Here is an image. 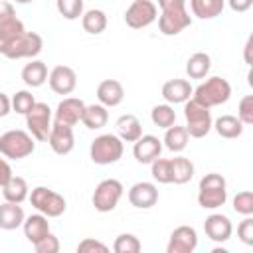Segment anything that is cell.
I'll return each instance as SVG.
<instances>
[{
	"label": "cell",
	"instance_id": "bcb514c9",
	"mask_svg": "<svg viewBox=\"0 0 253 253\" xmlns=\"http://www.w3.org/2000/svg\"><path fill=\"white\" fill-rule=\"evenodd\" d=\"M10 178H12V168H10V164H8L6 158H0V188H2Z\"/></svg>",
	"mask_w": 253,
	"mask_h": 253
},
{
	"label": "cell",
	"instance_id": "5b68a950",
	"mask_svg": "<svg viewBox=\"0 0 253 253\" xmlns=\"http://www.w3.org/2000/svg\"><path fill=\"white\" fill-rule=\"evenodd\" d=\"M184 117H186V130L192 138H204L211 130V113L208 107L200 105L192 97L184 103Z\"/></svg>",
	"mask_w": 253,
	"mask_h": 253
},
{
	"label": "cell",
	"instance_id": "484cf974",
	"mask_svg": "<svg viewBox=\"0 0 253 253\" xmlns=\"http://www.w3.org/2000/svg\"><path fill=\"white\" fill-rule=\"evenodd\" d=\"M2 196L6 202H12V204H22L28 196H30V188H28V182L22 178V176H14L2 186Z\"/></svg>",
	"mask_w": 253,
	"mask_h": 253
},
{
	"label": "cell",
	"instance_id": "d590c367",
	"mask_svg": "<svg viewBox=\"0 0 253 253\" xmlns=\"http://www.w3.org/2000/svg\"><path fill=\"white\" fill-rule=\"evenodd\" d=\"M140 241L136 235L132 233H121L117 235L115 243H113V251L115 253H138L140 251Z\"/></svg>",
	"mask_w": 253,
	"mask_h": 253
},
{
	"label": "cell",
	"instance_id": "7c38bea8",
	"mask_svg": "<svg viewBox=\"0 0 253 253\" xmlns=\"http://www.w3.org/2000/svg\"><path fill=\"white\" fill-rule=\"evenodd\" d=\"M49 89L57 95H71L77 87V73L69 65H55L47 75Z\"/></svg>",
	"mask_w": 253,
	"mask_h": 253
},
{
	"label": "cell",
	"instance_id": "ee69618b",
	"mask_svg": "<svg viewBox=\"0 0 253 253\" xmlns=\"http://www.w3.org/2000/svg\"><path fill=\"white\" fill-rule=\"evenodd\" d=\"M12 18H16V12H14V6H12V2L0 0V24L8 22V20H12Z\"/></svg>",
	"mask_w": 253,
	"mask_h": 253
},
{
	"label": "cell",
	"instance_id": "e575fe53",
	"mask_svg": "<svg viewBox=\"0 0 253 253\" xmlns=\"http://www.w3.org/2000/svg\"><path fill=\"white\" fill-rule=\"evenodd\" d=\"M150 174L158 184H172V168L170 158H156L150 162Z\"/></svg>",
	"mask_w": 253,
	"mask_h": 253
},
{
	"label": "cell",
	"instance_id": "d4e9b609",
	"mask_svg": "<svg viewBox=\"0 0 253 253\" xmlns=\"http://www.w3.org/2000/svg\"><path fill=\"white\" fill-rule=\"evenodd\" d=\"M243 123L235 117V115H221L211 123V128H215V132L221 138H237L243 134Z\"/></svg>",
	"mask_w": 253,
	"mask_h": 253
},
{
	"label": "cell",
	"instance_id": "7dc6e473",
	"mask_svg": "<svg viewBox=\"0 0 253 253\" xmlns=\"http://www.w3.org/2000/svg\"><path fill=\"white\" fill-rule=\"evenodd\" d=\"M10 111H12V101H10V97L0 91V119L6 117V115H10Z\"/></svg>",
	"mask_w": 253,
	"mask_h": 253
},
{
	"label": "cell",
	"instance_id": "b9f144b4",
	"mask_svg": "<svg viewBox=\"0 0 253 253\" xmlns=\"http://www.w3.org/2000/svg\"><path fill=\"white\" fill-rule=\"evenodd\" d=\"M77 251H79V253H107V251H109V247H107L103 241H99V239L85 237L83 241H79Z\"/></svg>",
	"mask_w": 253,
	"mask_h": 253
},
{
	"label": "cell",
	"instance_id": "c3c4849f",
	"mask_svg": "<svg viewBox=\"0 0 253 253\" xmlns=\"http://www.w3.org/2000/svg\"><path fill=\"white\" fill-rule=\"evenodd\" d=\"M160 10H170V8H182L186 6V0H158Z\"/></svg>",
	"mask_w": 253,
	"mask_h": 253
},
{
	"label": "cell",
	"instance_id": "30bf717a",
	"mask_svg": "<svg viewBox=\"0 0 253 253\" xmlns=\"http://www.w3.org/2000/svg\"><path fill=\"white\" fill-rule=\"evenodd\" d=\"M156 18H158V8L152 0H134L125 12V22L132 30L148 28Z\"/></svg>",
	"mask_w": 253,
	"mask_h": 253
},
{
	"label": "cell",
	"instance_id": "d6986e66",
	"mask_svg": "<svg viewBox=\"0 0 253 253\" xmlns=\"http://www.w3.org/2000/svg\"><path fill=\"white\" fill-rule=\"evenodd\" d=\"M97 99L101 105H105L107 109L109 107H117L123 103L125 99V89H123V83L117 81V79H105L97 85Z\"/></svg>",
	"mask_w": 253,
	"mask_h": 253
},
{
	"label": "cell",
	"instance_id": "603a6c76",
	"mask_svg": "<svg viewBox=\"0 0 253 253\" xmlns=\"http://www.w3.org/2000/svg\"><path fill=\"white\" fill-rule=\"evenodd\" d=\"M24 219H26V215H24V210L20 204H12V202L0 204V229H6V231L18 229V227H22Z\"/></svg>",
	"mask_w": 253,
	"mask_h": 253
},
{
	"label": "cell",
	"instance_id": "2e32d148",
	"mask_svg": "<svg viewBox=\"0 0 253 253\" xmlns=\"http://www.w3.org/2000/svg\"><path fill=\"white\" fill-rule=\"evenodd\" d=\"M160 152H162V140L154 134H142L132 144V154L140 164H150L160 156Z\"/></svg>",
	"mask_w": 253,
	"mask_h": 253
},
{
	"label": "cell",
	"instance_id": "8992f818",
	"mask_svg": "<svg viewBox=\"0 0 253 253\" xmlns=\"http://www.w3.org/2000/svg\"><path fill=\"white\" fill-rule=\"evenodd\" d=\"M28 198H30V204L45 217H59L67 208L65 198L45 186H36Z\"/></svg>",
	"mask_w": 253,
	"mask_h": 253
},
{
	"label": "cell",
	"instance_id": "4316f807",
	"mask_svg": "<svg viewBox=\"0 0 253 253\" xmlns=\"http://www.w3.org/2000/svg\"><path fill=\"white\" fill-rule=\"evenodd\" d=\"M109 121V111L105 105L101 103H93V105H85L83 109V117H81V123L91 128V130H97V128H103Z\"/></svg>",
	"mask_w": 253,
	"mask_h": 253
},
{
	"label": "cell",
	"instance_id": "8fae6325",
	"mask_svg": "<svg viewBox=\"0 0 253 253\" xmlns=\"http://www.w3.org/2000/svg\"><path fill=\"white\" fill-rule=\"evenodd\" d=\"M190 24H192V16L186 10V6L162 10L160 16H158V30L164 36H178L180 32L190 28Z\"/></svg>",
	"mask_w": 253,
	"mask_h": 253
},
{
	"label": "cell",
	"instance_id": "836d02e7",
	"mask_svg": "<svg viewBox=\"0 0 253 253\" xmlns=\"http://www.w3.org/2000/svg\"><path fill=\"white\" fill-rule=\"evenodd\" d=\"M150 121L154 123V126L166 130L168 126H172V125L176 123V111H174V107H172L170 103L156 105V107H152V111H150Z\"/></svg>",
	"mask_w": 253,
	"mask_h": 253
},
{
	"label": "cell",
	"instance_id": "7a4b0ae2",
	"mask_svg": "<svg viewBox=\"0 0 253 253\" xmlns=\"http://www.w3.org/2000/svg\"><path fill=\"white\" fill-rule=\"evenodd\" d=\"M229 97H231V85H229V81L223 79V77H217V75L206 79L204 83H200L192 91V99L198 101L200 105L208 107V109L227 103Z\"/></svg>",
	"mask_w": 253,
	"mask_h": 253
},
{
	"label": "cell",
	"instance_id": "3957f363",
	"mask_svg": "<svg viewBox=\"0 0 253 253\" xmlns=\"http://www.w3.org/2000/svg\"><path fill=\"white\" fill-rule=\"evenodd\" d=\"M123 152H125V142L119 138V134H113V132L99 134L89 146L91 160L101 166L119 162L123 158Z\"/></svg>",
	"mask_w": 253,
	"mask_h": 253
},
{
	"label": "cell",
	"instance_id": "277c9868",
	"mask_svg": "<svg viewBox=\"0 0 253 253\" xmlns=\"http://www.w3.org/2000/svg\"><path fill=\"white\" fill-rule=\"evenodd\" d=\"M36 150V138L20 128L6 130L0 136V154L10 160H22Z\"/></svg>",
	"mask_w": 253,
	"mask_h": 253
},
{
	"label": "cell",
	"instance_id": "4dcf8cb0",
	"mask_svg": "<svg viewBox=\"0 0 253 253\" xmlns=\"http://www.w3.org/2000/svg\"><path fill=\"white\" fill-rule=\"evenodd\" d=\"M188 140H190V134L186 130V126H180V125H172L166 128V134H164V146L172 152H182L186 146H188Z\"/></svg>",
	"mask_w": 253,
	"mask_h": 253
},
{
	"label": "cell",
	"instance_id": "f907efd6",
	"mask_svg": "<svg viewBox=\"0 0 253 253\" xmlns=\"http://www.w3.org/2000/svg\"><path fill=\"white\" fill-rule=\"evenodd\" d=\"M14 2H16V4H30L32 0H14Z\"/></svg>",
	"mask_w": 253,
	"mask_h": 253
},
{
	"label": "cell",
	"instance_id": "681fc988",
	"mask_svg": "<svg viewBox=\"0 0 253 253\" xmlns=\"http://www.w3.org/2000/svg\"><path fill=\"white\" fill-rule=\"evenodd\" d=\"M251 47H253V36L247 38V43H245V63L251 65L253 59H251Z\"/></svg>",
	"mask_w": 253,
	"mask_h": 253
},
{
	"label": "cell",
	"instance_id": "5bb4252c",
	"mask_svg": "<svg viewBox=\"0 0 253 253\" xmlns=\"http://www.w3.org/2000/svg\"><path fill=\"white\" fill-rule=\"evenodd\" d=\"M198 247V233L192 225H178L168 239V253H192Z\"/></svg>",
	"mask_w": 253,
	"mask_h": 253
},
{
	"label": "cell",
	"instance_id": "ffe728a7",
	"mask_svg": "<svg viewBox=\"0 0 253 253\" xmlns=\"http://www.w3.org/2000/svg\"><path fill=\"white\" fill-rule=\"evenodd\" d=\"M194 87L190 85V81L186 79H168L162 85V97L166 99V103L170 105H178V103H186L192 97Z\"/></svg>",
	"mask_w": 253,
	"mask_h": 253
},
{
	"label": "cell",
	"instance_id": "60d3db41",
	"mask_svg": "<svg viewBox=\"0 0 253 253\" xmlns=\"http://www.w3.org/2000/svg\"><path fill=\"white\" fill-rule=\"evenodd\" d=\"M34 249L38 253H57L59 251V239L49 231L45 237H42L38 243H34Z\"/></svg>",
	"mask_w": 253,
	"mask_h": 253
},
{
	"label": "cell",
	"instance_id": "8d00e7d4",
	"mask_svg": "<svg viewBox=\"0 0 253 253\" xmlns=\"http://www.w3.org/2000/svg\"><path fill=\"white\" fill-rule=\"evenodd\" d=\"M55 6L65 20H77L83 16V0H55Z\"/></svg>",
	"mask_w": 253,
	"mask_h": 253
},
{
	"label": "cell",
	"instance_id": "f1b7e54d",
	"mask_svg": "<svg viewBox=\"0 0 253 253\" xmlns=\"http://www.w3.org/2000/svg\"><path fill=\"white\" fill-rule=\"evenodd\" d=\"M210 67H211V57L206 51H196L186 61V73L190 79H204L210 73Z\"/></svg>",
	"mask_w": 253,
	"mask_h": 253
},
{
	"label": "cell",
	"instance_id": "9a60e30c",
	"mask_svg": "<svg viewBox=\"0 0 253 253\" xmlns=\"http://www.w3.org/2000/svg\"><path fill=\"white\" fill-rule=\"evenodd\" d=\"M47 142L51 146V150L59 156H65L73 150L75 146V134H73V126H65L59 123H51L49 134H47Z\"/></svg>",
	"mask_w": 253,
	"mask_h": 253
},
{
	"label": "cell",
	"instance_id": "7bdbcfd3",
	"mask_svg": "<svg viewBox=\"0 0 253 253\" xmlns=\"http://www.w3.org/2000/svg\"><path fill=\"white\" fill-rule=\"evenodd\" d=\"M237 235L245 245H253V219H251V215H245V219L237 225Z\"/></svg>",
	"mask_w": 253,
	"mask_h": 253
},
{
	"label": "cell",
	"instance_id": "d6a6232c",
	"mask_svg": "<svg viewBox=\"0 0 253 253\" xmlns=\"http://www.w3.org/2000/svg\"><path fill=\"white\" fill-rule=\"evenodd\" d=\"M24 32H26V28L18 18H12V20L0 24V53L4 55V51L10 47V43Z\"/></svg>",
	"mask_w": 253,
	"mask_h": 253
},
{
	"label": "cell",
	"instance_id": "74e56055",
	"mask_svg": "<svg viewBox=\"0 0 253 253\" xmlns=\"http://www.w3.org/2000/svg\"><path fill=\"white\" fill-rule=\"evenodd\" d=\"M10 101H12V111H16V113H20V115H26V113L34 107V103H36L34 95H32L30 91H26V89L16 91Z\"/></svg>",
	"mask_w": 253,
	"mask_h": 253
},
{
	"label": "cell",
	"instance_id": "e0dca14e",
	"mask_svg": "<svg viewBox=\"0 0 253 253\" xmlns=\"http://www.w3.org/2000/svg\"><path fill=\"white\" fill-rule=\"evenodd\" d=\"M128 202L138 210H150L158 202V190L152 182H136L128 190Z\"/></svg>",
	"mask_w": 253,
	"mask_h": 253
},
{
	"label": "cell",
	"instance_id": "7402d4cb",
	"mask_svg": "<svg viewBox=\"0 0 253 253\" xmlns=\"http://www.w3.org/2000/svg\"><path fill=\"white\" fill-rule=\"evenodd\" d=\"M117 126V134L123 142H134L136 138L142 136V125L138 121V117L126 113V115H121L115 123Z\"/></svg>",
	"mask_w": 253,
	"mask_h": 253
},
{
	"label": "cell",
	"instance_id": "9c48e42d",
	"mask_svg": "<svg viewBox=\"0 0 253 253\" xmlns=\"http://www.w3.org/2000/svg\"><path fill=\"white\" fill-rule=\"evenodd\" d=\"M26 117V126L30 134L36 140H47L49 128H51V109L47 103H34V107L24 115Z\"/></svg>",
	"mask_w": 253,
	"mask_h": 253
},
{
	"label": "cell",
	"instance_id": "ab89813d",
	"mask_svg": "<svg viewBox=\"0 0 253 253\" xmlns=\"http://www.w3.org/2000/svg\"><path fill=\"white\" fill-rule=\"evenodd\" d=\"M237 119L243 125H253V95H243L237 105Z\"/></svg>",
	"mask_w": 253,
	"mask_h": 253
},
{
	"label": "cell",
	"instance_id": "f35d334b",
	"mask_svg": "<svg viewBox=\"0 0 253 253\" xmlns=\"http://www.w3.org/2000/svg\"><path fill=\"white\" fill-rule=\"evenodd\" d=\"M233 210L241 215H251L253 213V192L243 190L233 198Z\"/></svg>",
	"mask_w": 253,
	"mask_h": 253
},
{
	"label": "cell",
	"instance_id": "44dd1931",
	"mask_svg": "<svg viewBox=\"0 0 253 253\" xmlns=\"http://www.w3.org/2000/svg\"><path fill=\"white\" fill-rule=\"evenodd\" d=\"M22 227H24L26 239H28L32 245L38 243L42 237H45V235L49 233V221H47V217H45L43 213H32V215H28V217L24 219Z\"/></svg>",
	"mask_w": 253,
	"mask_h": 253
},
{
	"label": "cell",
	"instance_id": "83f0119b",
	"mask_svg": "<svg viewBox=\"0 0 253 253\" xmlns=\"http://www.w3.org/2000/svg\"><path fill=\"white\" fill-rule=\"evenodd\" d=\"M225 8V0H190V10L200 20L217 18Z\"/></svg>",
	"mask_w": 253,
	"mask_h": 253
},
{
	"label": "cell",
	"instance_id": "f546056e",
	"mask_svg": "<svg viewBox=\"0 0 253 253\" xmlns=\"http://www.w3.org/2000/svg\"><path fill=\"white\" fill-rule=\"evenodd\" d=\"M81 26L87 34L91 36H99L107 30V14L99 8H91L87 12H83L81 16Z\"/></svg>",
	"mask_w": 253,
	"mask_h": 253
},
{
	"label": "cell",
	"instance_id": "6da1fadb",
	"mask_svg": "<svg viewBox=\"0 0 253 253\" xmlns=\"http://www.w3.org/2000/svg\"><path fill=\"white\" fill-rule=\"evenodd\" d=\"M227 200V182L221 174L210 172L200 180L198 188V204L204 210H217Z\"/></svg>",
	"mask_w": 253,
	"mask_h": 253
},
{
	"label": "cell",
	"instance_id": "1f68e13d",
	"mask_svg": "<svg viewBox=\"0 0 253 253\" xmlns=\"http://www.w3.org/2000/svg\"><path fill=\"white\" fill-rule=\"evenodd\" d=\"M170 168H172V184H188L194 178V164L186 156H176L170 158Z\"/></svg>",
	"mask_w": 253,
	"mask_h": 253
},
{
	"label": "cell",
	"instance_id": "4fadbf2b",
	"mask_svg": "<svg viewBox=\"0 0 253 253\" xmlns=\"http://www.w3.org/2000/svg\"><path fill=\"white\" fill-rule=\"evenodd\" d=\"M83 109H85V103L81 99L65 97L63 101H59V105L53 111V123H59L65 126H75L77 123H81Z\"/></svg>",
	"mask_w": 253,
	"mask_h": 253
},
{
	"label": "cell",
	"instance_id": "ba28073f",
	"mask_svg": "<svg viewBox=\"0 0 253 253\" xmlns=\"http://www.w3.org/2000/svg\"><path fill=\"white\" fill-rule=\"evenodd\" d=\"M42 49H43L42 36L36 32H24L10 43V47L4 51V55L8 59H34L36 55L42 53Z\"/></svg>",
	"mask_w": 253,
	"mask_h": 253
},
{
	"label": "cell",
	"instance_id": "f6af8a7d",
	"mask_svg": "<svg viewBox=\"0 0 253 253\" xmlns=\"http://www.w3.org/2000/svg\"><path fill=\"white\" fill-rule=\"evenodd\" d=\"M233 12H247L253 6V0H225Z\"/></svg>",
	"mask_w": 253,
	"mask_h": 253
},
{
	"label": "cell",
	"instance_id": "cb8c5ba5",
	"mask_svg": "<svg viewBox=\"0 0 253 253\" xmlns=\"http://www.w3.org/2000/svg\"><path fill=\"white\" fill-rule=\"evenodd\" d=\"M47 65L40 59H32L30 63L24 65L22 69V81L28 85V87H42L45 81H47Z\"/></svg>",
	"mask_w": 253,
	"mask_h": 253
},
{
	"label": "cell",
	"instance_id": "ac0fdd59",
	"mask_svg": "<svg viewBox=\"0 0 253 253\" xmlns=\"http://www.w3.org/2000/svg\"><path fill=\"white\" fill-rule=\"evenodd\" d=\"M204 231H206V235L211 241L223 243V241H227L231 237L233 225H231V221H229L227 215H223V213H211L204 221Z\"/></svg>",
	"mask_w": 253,
	"mask_h": 253
},
{
	"label": "cell",
	"instance_id": "52a82bcc",
	"mask_svg": "<svg viewBox=\"0 0 253 253\" xmlns=\"http://www.w3.org/2000/svg\"><path fill=\"white\" fill-rule=\"evenodd\" d=\"M123 194H125L123 184L119 180H115V178H107V180H101L97 184L91 202H93L97 211L107 213V211H113L117 208V204L121 202Z\"/></svg>",
	"mask_w": 253,
	"mask_h": 253
}]
</instances>
